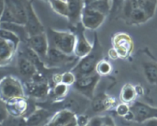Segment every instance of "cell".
<instances>
[{"label": "cell", "mask_w": 157, "mask_h": 126, "mask_svg": "<svg viewBox=\"0 0 157 126\" xmlns=\"http://www.w3.org/2000/svg\"><path fill=\"white\" fill-rule=\"evenodd\" d=\"M101 59H103V49L99 42L98 35L95 33L92 51L87 56L81 58L76 65L72 68L71 71L75 73L77 78L94 73L96 72L95 70L97 65Z\"/></svg>", "instance_id": "1"}, {"label": "cell", "mask_w": 157, "mask_h": 126, "mask_svg": "<svg viewBox=\"0 0 157 126\" xmlns=\"http://www.w3.org/2000/svg\"><path fill=\"white\" fill-rule=\"evenodd\" d=\"M49 47L55 48L67 55H74L76 36L72 32L57 31L48 28L47 29Z\"/></svg>", "instance_id": "2"}, {"label": "cell", "mask_w": 157, "mask_h": 126, "mask_svg": "<svg viewBox=\"0 0 157 126\" xmlns=\"http://www.w3.org/2000/svg\"><path fill=\"white\" fill-rule=\"evenodd\" d=\"M25 95L32 98L42 99L50 95V83L44 74L38 72L24 84Z\"/></svg>", "instance_id": "3"}, {"label": "cell", "mask_w": 157, "mask_h": 126, "mask_svg": "<svg viewBox=\"0 0 157 126\" xmlns=\"http://www.w3.org/2000/svg\"><path fill=\"white\" fill-rule=\"evenodd\" d=\"M0 96L1 101L4 102L13 98L26 97L24 85L15 77L6 75L0 82Z\"/></svg>", "instance_id": "4"}, {"label": "cell", "mask_w": 157, "mask_h": 126, "mask_svg": "<svg viewBox=\"0 0 157 126\" xmlns=\"http://www.w3.org/2000/svg\"><path fill=\"white\" fill-rule=\"evenodd\" d=\"M100 78L101 76L96 72L90 75L79 76L77 78L74 88L83 96L87 99L92 100L94 97V91L99 82Z\"/></svg>", "instance_id": "5"}, {"label": "cell", "mask_w": 157, "mask_h": 126, "mask_svg": "<svg viewBox=\"0 0 157 126\" xmlns=\"http://www.w3.org/2000/svg\"><path fill=\"white\" fill-rule=\"evenodd\" d=\"M4 104L9 116L14 118H25L35 110L31 109L32 104L27 97L13 98L6 101Z\"/></svg>", "instance_id": "6"}, {"label": "cell", "mask_w": 157, "mask_h": 126, "mask_svg": "<svg viewBox=\"0 0 157 126\" xmlns=\"http://www.w3.org/2000/svg\"><path fill=\"white\" fill-rule=\"evenodd\" d=\"M113 49L117 53L119 58L127 59L130 57L133 51V39L125 32H118L112 37Z\"/></svg>", "instance_id": "7"}, {"label": "cell", "mask_w": 157, "mask_h": 126, "mask_svg": "<svg viewBox=\"0 0 157 126\" xmlns=\"http://www.w3.org/2000/svg\"><path fill=\"white\" fill-rule=\"evenodd\" d=\"M72 32L76 36V44H75L74 55L78 58H82L87 56L93 49V45L87 41L84 34L85 28L80 22L76 26H71Z\"/></svg>", "instance_id": "8"}, {"label": "cell", "mask_w": 157, "mask_h": 126, "mask_svg": "<svg viewBox=\"0 0 157 126\" xmlns=\"http://www.w3.org/2000/svg\"><path fill=\"white\" fill-rule=\"evenodd\" d=\"M78 59L79 58L75 55H67L57 49L49 47L47 59L44 64L46 67L50 69L52 68H60L68 65H75Z\"/></svg>", "instance_id": "9"}, {"label": "cell", "mask_w": 157, "mask_h": 126, "mask_svg": "<svg viewBox=\"0 0 157 126\" xmlns=\"http://www.w3.org/2000/svg\"><path fill=\"white\" fill-rule=\"evenodd\" d=\"M29 0H2V8L7 9L15 23L25 25L27 19V2Z\"/></svg>", "instance_id": "10"}, {"label": "cell", "mask_w": 157, "mask_h": 126, "mask_svg": "<svg viewBox=\"0 0 157 126\" xmlns=\"http://www.w3.org/2000/svg\"><path fill=\"white\" fill-rule=\"evenodd\" d=\"M130 111L133 115V121L144 124L147 121L157 118V107L141 101H135L130 104Z\"/></svg>", "instance_id": "11"}, {"label": "cell", "mask_w": 157, "mask_h": 126, "mask_svg": "<svg viewBox=\"0 0 157 126\" xmlns=\"http://www.w3.org/2000/svg\"><path fill=\"white\" fill-rule=\"evenodd\" d=\"M25 45L38 55L43 62L45 63L49 50V42L46 32L30 36Z\"/></svg>", "instance_id": "12"}, {"label": "cell", "mask_w": 157, "mask_h": 126, "mask_svg": "<svg viewBox=\"0 0 157 126\" xmlns=\"http://www.w3.org/2000/svg\"><path fill=\"white\" fill-rule=\"evenodd\" d=\"M77 114L68 109H61L53 114L43 126H78Z\"/></svg>", "instance_id": "13"}, {"label": "cell", "mask_w": 157, "mask_h": 126, "mask_svg": "<svg viewBox=\"0 0 157 126\" xmlns=\"http://www.w3.org/2000/svg\"><path fill=\"white\" fill-rule=\"evenodd\" d=\"M107 15L101 12L88 7L84 6L81 16V22L85 29L95 30L102 25Z\"/></svg>", "instance_id": "14"}, {"label": "cell", "mask_w": 157, "mask_h": 126, "mask_svg": "<svg viewBox=\"0 0 157 126\" xmlns=\"http://www.w3.org/2000/svg\"><path fill=\"white\" fill-rule=\"evenodd\" d=\"M25 29L29 37L45 32L44 27L37 16L32 1L29 0L27 2V19H26Z\"/></svg>", "instance_id": "15"}, {"label": "cell", "mask_w": 157, "mask_h": 126, "mask_svg": "<svg viewBox=\"0 0 157 126\" xmlns=\"http://www.w3.org/2000/svg\"><path fill=\"white\" fill-rule=\"evenodd\" d=\"M117 104L115 98L106 93L98 94L91 100L92 110L98 113L115 108Z\"/></svg>", "instance_id": "16"}, {"label": "cell", "mask_w": 157, "mask_h": 126, "mask_svg": "<svg viewBox=\"0 0 157 126\" xmlns=\"http://www.w3.org/2000/svg\"><path fill=\"white\" fill-rule=\"evenodd\" d=\"M53 115L52 112L44 107L36 108L30 115L25 117L26 126H40L46 124Z\"/></svg>", "instance_id": "17"}, {"label": "cell", "mask_w": 157, "mask_h": 126, "mask_svg": "<svg viewBox=\"0 0 157 126\" xmlns=\"http://www.w3.org/2000/svg\"><path fill=\"white\" fill-rule=\"evenodd\" d=\"M17 68L20 75L28 78V80L31 79L35 74L39 72L36 65L21 53H19L18 55Z\"/></svg>", "instance_id": "18"}, {"label": "cell", "mask_w": 157, "mask_h": 126, "mask_svg": "<svg viewBox=\"0 0 157 126\" xmlns=\"http://www.w3.org/2000/svg\"><path fill=\"white\" fill-rule=\"evenodd\" d=\"M68 6L69 15L67 19L71 26H76L81 22V16L84 8V0H66Z\"/></svg>", "instance_id": "19"}, {"label": "cell", "mask_w": 157, "mask_h": 126, "mask_svg": "<svg viewBox=\"0 0 157 126\" xmlns=\"http://www.w3.org/2000/svg\"><path fill=\"white\" fill-rule=\"evenodd\" d=\"M16 50L17 48L12 43L1 38V42H0V61H1L2 67L8 65L12 61Z\"/></svg>", "instance_id": "20"}, {"label": "cell", "mask_w": 157, "mask_h": 126, "mask_svg": "<svg viewBox=\"0 0 157 126\" xmlns=\"http://www.w3.org/2000/svg\"><path fill=\"white\" fill-rule=\"evenodd\" d=\"M150 16L144 10L139 7H134L130 11L127 17L124 18L128 25H140L145 23L150 19Z\"/></svg>", "instance_id": "21"}, {"label": "cell", "mask_w": 157, "mask_h": 126, "mask_svg": "<svg viewBox=\"0 0 157 126\" xmlns=\"http://www.w3.org/2000/svg\"><path fill=\"white\" fill-rule=\"evenodd\" d=\"M142 69L147 81L150 84L157 85V61H144L142 63Z\"/></svg>", "instance_id": "22"}, {"label": "cell", "mask_w": 157, "mask_h": 126, "mask_svg": "<svg viewBox=\"0 0 157 126\" xmlns=\"http://www.w3.org/2000/svg\"><path fill=\"white\" fill-rule=\"evenodd\" d=\"M137 96L138 94L136 92V86L130 83H127L124 85L120 93V99L121 102L128 104H133L136 101Z\"/></svg>", "instance_id": "23"}, {"label": "cell", "mask_w": 157, "mask_h": 126, "mask_svg": "<svg viewBox=\"0 0 157 126\" xmlns=\"http://www.w3.org/2000/svg\"><path fill=\"white\" fill-rule=\"evenodd\" d=\"M1 29H7L16 34L21 39V41L26 44L29 35L26 31L25 26L24 25L17 24V23H9V22H2L1 23Z\"/></svg>", "instance_id": "24"}, {"label": "cell", "mask_w": 157, "mask_h": 126, "mask_svg": "<svg viewBox=\"0 0 157 126\" xmlns=\"http://www.w3.org/2000/svg\"><path fill=\"white\" fill-rule=\"evenodd\" d=\"M69 88L70 86L63 84V83L54 84L53 88H52L51 89L49 95H51V97L53 98L55 101H62L65 97H67L69 92Z\"/></svg>", "instance_id": "25"}, {"label": "cell", "mask_w": 157, "mask_h": 126, "mask_svg": "<svg viewBox=\"0 0 157 126\" xmlns=\"http://www.w3.org/2000/svg\"><path fill=\"white\" fill-rule=\"evenodd\" d=\"M48 2L54 12L61 16L68 18L69 9L66 0H49Z\"/></svg>", "instance_id": "26"}, {"label": "cell", "mask_w": 157, "mask_h": 126, "mask_svg": "<svg viewBox=\"0 0 157 126\" xmlns=\"http://www.w3.org/2000/svg\"><path fill=\"white\" fill-rule=\"evenodd\" d=\"M112 70H113V66H112L111 63L106 59H101L98 62L95 72L101 77L110 75Z\"/></svg>", "instance_id": "27"}, {"label": "cell", "mask_w": 157, "mask_h": 126, "mask_svg": "<svg viewBox=\"0 0 157 126\" xmlns=\"http://www.w3.org/2000/svg\"><path fill=\"white\" fill-rule=\"evenodd\" d=\"M1 38L12 43L17 49H18L20 41H21L20 38L16 34L4 29H1Z\"/></svg>", "instance_id": "28"}, {"label": "cell", "mask_w": 157, "mask_h": 126, "mask_svg": "<svg viewBox=\"0 0 157 126\" xmlns=\"http://www.w3.org/2000/svg\"><path fill=\"white\" fill-rule=\"evenodd\" d=\"M76 80V75L71 70L61 73V83L65 84L68 86H71L75 85Z\"/></svg>", "instance_id": "29"}, {"label": "cell", "mask_w": 157, "mask_h": 126, "mask_svg": "<svg viewBox=\"0 0 157 126\" xmlns=\"http://www.w3.org/2000/svg\"><path fill=\"white\" fill-rule=\"evenodd\" d=\"M115 112L119 117L124 118L130 112V104L126 103H120L115 108Z\"/></svg>", "instance_id": "30"}, {"label": "cell", "mask_w": 157, "mask_h": 126, "mask_svg": "<svg viewBox=\"0 0 157 126\" xmlns=\"http://www.w3.org/2000/svg\"><path fill=\"white\" fill-rule=\"evenodd\" d=\"M105 119V115L104 116H95L90 118L89 124L87 126H102Z\"/></svg>", "instance_id": "31"}, {"label": "cell", "mask_w": 157, "mask_h": 126, "mask_svg": "<svg viewBox=\"0 0 157 126\" xmlns=\"http://www.w3.org/2000/svg\"><path fill=\"white\" fill-rule=\"evenodd\" d=\"M90 118L86 115H79L77 117L78 120V126H87Z\"/></svg>", "instance_id": "32"}, {"label": "cell", "mask_w": 157, "mask_h": 126, "mask_svg": "<svg viewBox=\"0 0 157 126\" xmlns=\"http://www.w3.org/2000/svg\"><path fill=\"white\" fill-rule=\"evenodd\" d=\"M125 0H113V9L112 12H116L117 11H119L122 9L123 4H124Z\"/></svg>", "instance_id": "33"}, {"label": "cell", "mask_w": 157, "mask_h": 126, "mask_svg": "<svg viewBox=\"0 0 157 126\" xmlns=\"http://www.w3.org/2000/svg\"><path fill=\"white\" fill-rule=\"evenodd\" d=\"M102 126H117L115 124V121H113V118L110 116H107L105 115V119H104V122Z\"/></svg>", "instance_id": "34"}, {"label": "cell", "mask_w": 157, "mask_h": 126, "mask_svg": "<svg viewBox=\"0 0 157 126\" xmlns=\"http://www.w3.org/2000/svg\"><path fill=\"white\" fill-rule=\"evenodd\" d=\"M144 126H157V118H153L144 123Z\"/></svg>", "instance_id": "35"}, {"label": "cell", "mask_w": 157, "mask_h": 126, "mask_svg": "<svg viewBox=\"0 0 157 126\" xmlns=\"http://www.w3.org/2000/svg\"><path fill=\"white\" fill-rule=\"evenodd\" d=\"M108 55L111 59L114 60V59H117V58H119L117 53V52L113 49H111L110 50H109Z\"/></svg>", "instance_id": "36"}, {"label": "cell", "mask_w": 157, "mask_h": 126, "mask_svg": "<svg viewBox=\"0 0 157 126\" xmlns=\"http://www.w3.org/2000/svg\"><path fill=\"white\" fill-rule=\"evenodd\" d=\"M136 89L138 95H141L144 94V89H143V88L140 85H136Z\"/></svg>", "instance_id": "37"}, {"label": "cell", "mask_w": 157, "mask_h": 126, "mask_svg": "<svg viewBox=\"0 0 157 126\" xmlns=\"http://www.w3.org/2000/svg\"><path fill=\"white\" fill-rule=\"evenodd\" d=\"M147 2H149L150 3H153V4L154 5H156L157 6V0H147Z\"/></svg>", "instance_id": "38"}, {"label": "cell", "mask_w": 157, "mask_h": 126, "mask_svg": "<svg viewBox=\"0 0 157 126\" xmlns=\"http://www.w3.org/2000/svg\"><path fill=\"white\" fill-rule=\"evenodd\" d=\"M123 126H126V125H125V124H124V125H123Z\"/></svg>", "instance_id": "39"}, {"label": "cell", "mask_w": 157, "mask_h": 126, "mask_svg": "<svg viewBox=\"0 0 157 126\" xmlns=\"http://www.w3.org/2000/svg\"><path fill=\"white\" fill-rule=\"evenodd\" d=\"M46 1H48H48H49V0H46Z\"/></svg>", "instance_id": "40"}]
</instances>
